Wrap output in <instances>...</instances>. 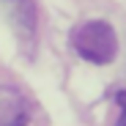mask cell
<instances>
[{
	"label": "cell",
	"instance_id": "6da1fadb",
	"mask_svg": "<svg viewBox=\"0 0 126 126\" xmlns=\"http://www.w3.org/2000/svg\"><path fill=\"white\" fill-rule=\"evenodd\" d=\"M74 49L91 63H110L118 52L115 30L107 22H88L74 33Z\"/></svg>",
	"mask_w": 126,
	"mask_h": 126
},
{
	"label": "cell",
	"instance_id": "7a4b0ae2",
	"mask_svg": "<svg viewBox=\"0 0 126 126\" xmlns=\"http://www.w3.org/2000/svg\"><path fill=\"white\" fill-rule=\"evenodd\" d=\"M8 6V14L14 16V22H22L25 30L33 28V8H30V0H3Z\"/></svg>",
	"mask_w": 126,
	"mask_h": 126
},
{
	"label": "cell",
	"instance_id": "3957f363",
	"mask_svg": "<svg viewBox=\"0 0 126 126\" xmlns=\"http://www.w3.org/2000/svg\"><path fill=\"white\" fill-rule=\"evenodd\" d=\"M28 118L25 112H16V115H0V126H25Z\"/></svg>",
	"mask_w": 126,
	"mask_h": 126
},
{
	"label": "cell",
	"instance_id": "277c9868",
	"mask_svg": "<svg viewBox=\"0 0 126 126\" xmlns=\"http://www.w3.org/2000/svg\"><path fill=\"white\" fill-rule=\"evenodd\" d=\"M118 107H121V118H118L115 126H126V91L118 93Z\"/></svg>",
	"mask_w": 126,
	"mask_h": 126
}]
</instances>
